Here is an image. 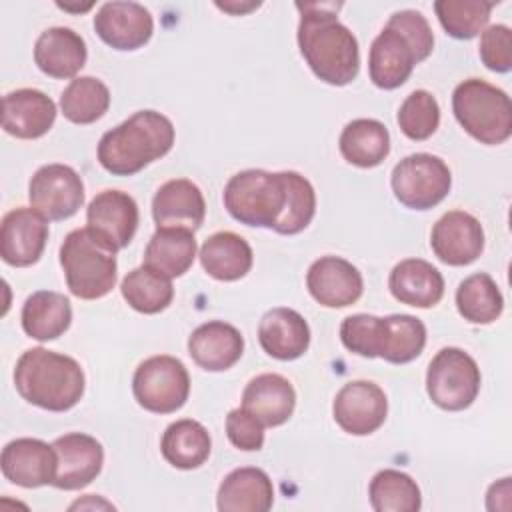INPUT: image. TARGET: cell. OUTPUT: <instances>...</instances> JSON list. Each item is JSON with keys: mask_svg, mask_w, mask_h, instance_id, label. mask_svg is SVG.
Masks as SVG:
<instances>
[{"mask_svg": "<svg viewBox=\"0 0 512 512\" xmlns=\"http://www.w3.org/2000/svg\"><path fill=\"white\" fill-rule=\"evenodd\" d=\"M110 106L108 86L94 76L74 78L60 94V110L74 124H92L106 114Z\"/></svg>", "mask_w": 512, "mask_h": 512, "instance_id": "37", "label": "cell"}, {"mask_svg": "<svg viewBox=\"0 0 512 512\" xmlns=\"http://www.w3.org/2000/svg\"><path fill=\"white\" fill-rule=\"evenodd\" d=\"M48 240V222L32 206H18L4 214L0 224V256L16 268L32 266L40 260Z\"/></svg>", "mask_w": 512, "mask_h": 512, "instance_id": "12", "label": "cell"}, {"mask_svg": "<svg viewBox=\"0 0 512 512\" xmlns=\"http://www.w3.org/2000/svg\"><path fill=\"white\" fill-rule=\"evenodd\" d=\"M0 468L4 478L16 486H46L56 476V450L38 438H16L2 448Z\"/></svg>", "mask_w": 512, "mask_h": 512, "instance_id": "17", "label": "cell"}, {"mask_svg": "<svg viewBox=\"0 0 512 512\" xmlns=\"http://www.w3.org/2000/svg\"><path fill=\"white\" fill-rule=\"evenodd\" d=\"M388 288L402 304L414 308H432L444 296V278L430 262L422 258H406L392 268Z\"/></svg>", "mask_w": 512, "mask_h": 512, "instance_id": "25", "label": "cell"}, {"mask_svg": "<svg viewBox=\"0 0 512 512\" xmlns=\"http://www.w3.org/2000/svg\"><path fill=\"white\" fill-rule=\"evenodd\" d=\"M138 204L122 190L98 192L86 208V224L116 250L126 248L138 228Z\"/></svg>", "mask_w": 512, "mask_h": 512, "instance_id": "18", "label": "cell"}, {"mask_svg": "<svg viewBox=\"0 0 512 512\" xmlns=\"http://www.w3.org/2000/svg\"><path fill=\"white\" fill-rule=\"evenodd\" d=\"M222 200L240 224L286 236L302 232L316 214V192L310 180L294 170H242L226 182Z\"/></svg>", "mask_w": 512, "mask_h": 512, "instance_id": "1", "label": "cell"}, {"mask_svg": "<svg viewBox=\"0 0 512 512\" xmlns=\"http://www.w3.org/2000/svg\"><path fill=\"white\" fill-rule=\"evenodd\" d=\"M298 46L310 70L326 84L346 86L360 70L356 36L336 18L342 2H296Z\"/></svg>", "mask_w": 512, "mask_h": 512, "instance_id": "2", "label": "cell"}, {"mask_svg": "<svg viewBox=\"0 0 512 512\" xmlns=\"http://www.w3.org/2000/svg\"><path fill=\"white\" fill-rule=\"evenodd\" d=\"M480 60L492 72H510L512 68V34L506 24H492L482 30L480 46H478Z\"/></svg>", "mask_w": 512, "mask_h": 512, "instance_id": "42", "label": "cell"}, {"mask_svg": "<svg viewBox=\"0 0 512 512\" xmlns=\"http://www.w3.org/2000/svg\"><path fill=\"white\" fill-rule=\"evenodd\" d=\"M212 450V440L208 430L192 420V418H182L172 422L160 442V452L164 460L180 470H194L202 466Z\"/></svg>", "mask_w": 512, "mask_h": 512, "instance_id": "32", "label": "cell"}, {"mask_svg": "<svg viewBox=\"0 0 512 512\" xmlns=\"http://www.w3.org/2000/svg\"><path fill=\"white\" fill-rule=\"evenodd\" d=\"M340 340L346 350L364 358H376L380 342V318L372 314L346 316L340 324Z\"/></svg>", "mask_w": 512, "mask_h": 512, "instance_id": "40", "label": "cell"}, {"mask_svg": "<svg viewBox=\"0 0 512 512\" xmlns=\"http://www.w3.org/2000/svg\"><path fill=\"white\" fill-rule=\"evenodd\" d=\"M122 298L130 308L142 314H158L166 310L174 298L172 278L148 268L138 266L130 270L120 284Z\"/></svg>", "mask_w": 512, "mask_h": 512, "instance_id": "34", "label": "cell"}, {"mask_svg": "<svg viewBox=\"0 0 512 512\" xmlns=\"http://www.w3.org/2000/svg\"><path fill=\"white\" fill-rule=\"evenodd\" d=\"M480 368L462 348H442L428 364L426 392L430 400L450 412L468 408L480 392Z\"/></svg>", "mask_w": 512, "mask_h": 512, "instance_id": "7", "label": "cell"}, {"mask_svg": "<svg viewBox=\"0 0 512 512\" xmlns=\"http://www.w3.org/2000/svg\"><path fill=\"white\" fill-rule=\"evenodd\" d=\"M200 264L216 280L232 282L244 278L252 268V248L236 232L222 230L204 240L200 246Z\"/></svg>", "mask_w": 512, "mask_h": 512, "instance_id": "28", "label": "cell"}, {"mask_svg": "<svg viewBox=\"0 0 512 512\" xmlns=\"http://www.w3.org/2000/svg\"><path fill=\"white\" fill-rule=\"evenodd\" d=\"M398 126L410 140L430 138L440 124L438 100L428 90L410 92L398 108Z\"/></svg>", "mask_w": 512, "mask_h": 512, "instance_id": "39", "label": "cell"}, {"mask_svg": "<svg viewBox=\"0 0 512 512\" xmlns=\"http://www.w3.org/2000/svg\"><path fill=\"white\" fill-rule=\"evenodd\" d=\"M418 64L416 54L408 40L394 28H384L370 46L368 54V74L374 86L382 90H394L402 86L414 66Z\"/></svg>", "mask_w": 512, "mask_h": 512, "instance_id": "22", "label": "cell"}, {"mask_svg": "<svg viewBox=\"0 0 512 512\" xmlns=\"http://www.w3.org/2000/svg\"><path fill=\"white\" fill-rule=\"evenodd\" d=\"M340 154L358 168L378 166L390 152L388 128L374 118H356L342 128Z\"/></svg>", "mask_w": 512, "mask_h": 512, "instance_id": "31", "label": "cell"}, {"mask_svg": "<svg viewBox=\"0 0 512 512\" xmlns=\"http://www.w3.org/2000/svg\"><path fill=\"white\" fill-rule=\"evenodd\" d=\"M452 110L458 124L482 144L496 146L512 134L510 96L486 80L460 82L452 92Z\"/></svg>", "mask_w": 512, "mask_h": 512, "instance_id": "6", "label": "cell"}, {"mask_svg": "<svg viewBox=\"0 0 512 512\" xmlns=\"http://www.w3.org/2000/svg\"><path fill=\"white\" fill-rule=\"evenodd\" d=\"M56 450V476L52 486L60 490L86 488L102 470L104 448L84 432H70L52 442Z\"/></svg>", "mask_w": 512, "mask_h": 512, "instance_id": "14", "label": "cell"}, {"mask_svg": "<svg viewBox=\"0 0 512 512\" xmlns=\"http://www.w3.org/2000/svg\"><path fill=\"white\" fill-rule=\"evenodd\" d=\"M28 198L46 220H66L82 206L84 184L72 166L46 164L30 178Z\"/></svg>", "mask_w": 512, "mask_h": 512, "instance_id": "10", "label": "cell"}, {"mask_svg": "<svg viewBox=\"0 0 512 512\" xmlns=\"http://www.w3.org/2000/svg\"><path fill=\"white\" fill-rule=\"evenodd\" d=\"M174 146V124L156 110H138L116 128L102 134L98 162L114 176H132Z\"/></svg>", "mask_w": 512, "mask_h": 512, "instance_id": "3", "label": "cell"}, {"mask_svg": "<svg viewBox=\"0 0 512 512\" xmlns=\"http://www.w3.org/2000/svg\"><path fill=\"white\" fill-rule=\"evenodd\" d=\"M116 248L92 228H76L60 246L68 290L82 300L104 298L116 284Z\"/></svg>", "mask_w": 512, "mask_h": 512, "instance_id": "5", "label": "cell"}, {"mask_svg": "<svg viewBox=\"0 0 512 512\" xmlns=\"http://www.w3.org/2000/svg\"><path fill=\"white\" fill-rule=\"evenodd\" d=\"M216 6L220 8V10H224V12H230V14H246V12H250V10H254V8H258L260 6V2H248V4H238V2H216Z\"/></svg>", "mask_w": 512, "mask_h": 512, "instance_id": "44", "label": "cell"}, {"mask_svg": "<svg viewBox=\"0 0 512 512\" xmlns=\"http://www.w3.org/2000/svg\"><path fill=\"white\" fill-rule=\"evenodd\" d=\"M388 414L384 390L370 380H352L344 384L332 402L336 424L352 436H368L376 432Z\"/></svg>", "mask_w": 512, "mask_h": 512, "instance_id": "11", "label": "cell"}, {"mask_svg": "<svg viewBox=\"0 0 512 512\" xmlns=\"http://www.w3.org/2000/svg\"><path fill=\"white\" fill-rule=\"evenodd\" d=\"M54 120L56 104L42 90L18 88L2 100V128L16 138H40L52 128Z\"/></svg>", "mask_w": 512, "mask_h": 512, "instance_id": "19", "label": "cell"}, {"mask_svg": "<svg viewBox=\"0 0 512 512\" xmlns=\"http://www.w3.org/2000/svg\"><path fill=\"white\" fill-rule=\"evenodd\" d=\"M494 2L484 0H436L434 12L448 36L456 40H470L478 36L488 20Z\"/></svg>", "mask_w": 512, "mask_h": 512, "instance_id": "38", "label": "cell"}, {"mask_svg": "<svg viewBox=\"0 0 512 512\" xmlns=\"http://www.w3.org/2000/svg\"><path fill=\"white\" fill-rule=\"evenodd\" d=\"M386 26L394 28L408 40L418 62H422L430 56V52L434 48V34H432L428 20L422 16V12H418V10L394 12Z\"/></svg>", "mask_w": 512, "mask_h": 512, "instance_id": "41", "label": "cell"}, {"mask_svg": "<svg viewBox=\"0 0 512 512\" xmlns=\"http://www.w3.org/2000/svg\"><path fill=\"white\" fill-rule=\"evenodd\" d=\"M306 286L318 304L326 308H346L362 296L364 280L352 262L340 256H322L310 264Z\"/></svg>", "mask_w": 512, "mask_h": 512, "instance_id": "15", "label": "cell"}, {"mask_svg": "<svg viewBox=\"0 0 512 512\" xmlns=\"http://www.w3.org/2000/svg\"><path fill=\"white\" fill-rule=\"evenodd\" d=\"M14 386L26 402L50 412H66L84 394V372L72 356L36 346L18 358Z\"/></svg>", "mask_w": 512, "mask_h": 512, "instance_id": "4", "label": "cell"}, {"mask_svg": "<svg viewBox=\"0 0 512 512\" xmlns=\"http://www.w3.org/2000/svg\"><path fill=\"white\" fill-rule=\"evenodd\" d=\"M368 496L376 512H418L422 506L416 480L394 468H384L374 474Z\"/></svg>", "mask_w": 512, "mask_h": 512, "instance_id": "36", "label": "cell"}, {"mask_svg": "<svg viewBox=\"0 0 512 512\" xmlns=\"http://www.w3.org/2000/svg\"><path fill=\"white\" fill-rule=\"evenodd\" d=\"M152 216L158 228L198 230L206 216L202 190L188 178L164 182L152 198Z\"/></svg>", "mask_w": 512, "mask_h": 512, "instance_id": "20", "label": "cell"}, {"mask_svg": "<svg viewBox=\"0 0 512 512\" xmlns=\"http://www.w3.org/2000/svg\"><path fill=\"white\" fill-rule=\"evenodd\" d=\"M258 342L276 360H296L310 346V326L292 308H272L258 324Z\"/></svg>", "mask_w": 512, "mask_h": 512, "instance_id": "23", "label": "cell"}, {"mask_svg": "<svg viewBox=\"0 0 512 512\" xmlns=\"http://www.w3.org/2000/svg\"><path fill=\"white\" fill-rule=\"evenodd\" d=\"M84 38L66 26L46 28L34 44L36 66L52 78H72L86 64Z\"/></svg>", "mask_w": 512, "mask_h": 512, "instance_id": "24", "label": "cell"}, {"mask_svg": "<svg viewBox=\"0 0 512 512\" xmlns=\"http://www.w3.org/2000/svg\"><path fill=\"white\" fill-rule=\"evenodd\" d=\"M426 346V326L410 314H390L380 318L378 356L392 364L416 360Z\"/></svg>", "mask_w": 512, "mask_h": 512, "instance_id": "33", "label": "cell"}, {"mask_svg": "<svg viewBox=\"0 0 512 512\" xmlns=\"http://www.w3.org/2000/svg\"><path fill=\"white\" fill-rule=\"evenodd\" d=\"M390 184L396 200L406 208L430 210L448 196L452 174L440 156L416 152L392 168Z\"/></svg>", "mask_w": 512, "mask_h": 512, "instance_id": "8", "label": "cell"}, {"mask_svg": "<svg viewBox=\"0 0 512 512\" xmlns=\"http://www.w3.org/2000/svg\"><path fill=\"white\" fill-rule=\"evenodd\" d=\"M228 440L244 452H254L264 446V424L246 408H234L226 416Z\"/></svg>", "mask_w": 512, "mask_h": 512, "instance_id": "43", "label": "cell"}, {"mask_svg": "<svg viewBox=\"0 0 512 512\" xmlns=\"http://www.w3.org/2000/svg\"><path fill=\"white\" fill-rule=\"evenodd\" d=\"M132 392L144 410L172 414L188 400L190 376L178 358L168 354L150 356L138 364L132 378Z\"/></svg>", "mask_w": 512, "mask_h": 512, "instance_id": "9", "label": "cell"}, {"mask_svg": "<svg viewBox=\"0 0 512 512\" xmlns=\"http://www.w3.org/2000/svg\"><path fill=\"white\" fill-rule=\"evenodd\" d=\"M94 30L116 50H138L152 38L154 20L138 2H106L94 16Z\"/></svg>", "mask_w": 512, "mask_h": 512, "instance_id": "16", "label": "cell"}, {"mask_svg": "<svg viewBox=\"0 0 512 512\" xmlns=\"http://www.w3.org/2000/svg\"><path fill=\"white\" fill-rule=\"evenodd\" d=\"M244 352V338L240 330L222 320H210L192 330L188 338L190 358L208 372H222L232 368Z\"/></svg>", "mask_w": 512, "mask_h": 512, "instance_id": "21", "label": "cell"}, {"mask_svg": "<svg viewBox=\"0 0 512 512\" xmlns=\"http://www.w3.org/2000/svg\"><path fill=\"white\" fill-rule=\"evenodd\" d=\"M430 246L438 260L450 266H468L484 250V230L478 218L464 210L440 216L430 234Z\"/></svg>", "mask_w": 512, "mask_h": 512, "instance_id": "13", "label": "cell"}, {"mask_svg": "<svg viewBox=\"0 0 512 512\" xmlns=\"http://www.w3.org/2000/svg\"><path fill=\"white\" fill-rule=\"evenodd\" d=\"M456 308L460 316L472 324H490L500 318L504 298L490 274L476 272L460 282L456 290Z\"/></svg>", "mask_w": 512, "mask_h": 512, "instance_id": "35", "label": "cell"}, {"mask_svg": "<svg viewBox=\"0 0 512 512\" xmlns=\"http://www.w3.org/2000/svg\"><path fill=\"white\" fill-rule=\"evenodd\" d=\"M196 258V238L188 228H158L144 250V266L178 278Z\"/></svg>", "mask_w": 512, "mask_h": 512, "instance_id": "30", "label": "cell"}, {"mask_svg": "<svg viewBox=\"0 0 512 512\" xmlns=\"http://www.w3.org/2000/svg\"><path fill=\"white\" fill-rule=\"evenodd\" d=\"M274 504V486L262 468L244 466L224 476L216 506L220 512H268Z\"/></svg>", "mask_w": 512, "mask_h": 512, "instance_id": "26", "label": "cell"}, {"mask_svg": "<svg viewBox=\"0 0 512 512\" xmlns=\"http://www.w3.org/2000/svg\"><path fill=\"white\" fill-rule=\"evenodd\" d=\"M296 406V392L280 374H258L242 392V408L252 412L264 426L284 424Z\"/></svg>", "mask_w": 512, "mask_h": 512, "instance_id": "27", "label": "cell"}, {"mask_svg": "<svg viewBox=\"0 0 512 512\" xmlns=\"http://www.w3.org/2000/svg\"><path fill=\"white\" fill-rule=\"evenodd\" d=\"M22 330L38 340L48 342L62 336L72 322L70 300L52 290H38L30 294L22 306Z\"/></svg>", "mask_w": 512, "mask_h": 512, "instance_id": "29", "label": "cell"}]
</instances>
